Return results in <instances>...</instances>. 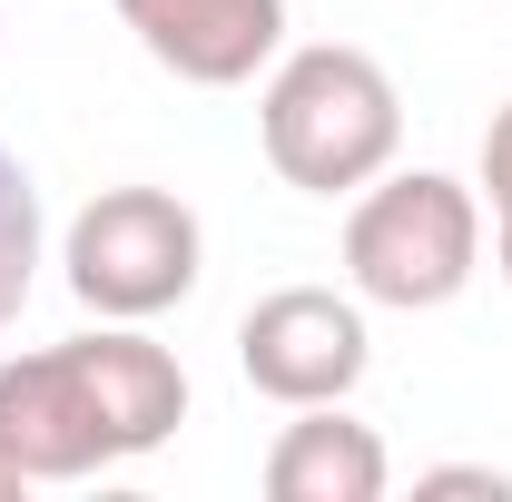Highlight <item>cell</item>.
<instances>
[{
    "mask_svg": "<svg viewBox=\"0 0 512 502\" xmlns=\"http://www.w3.org/2000/svg\"><path fill=\"white\" fill-rule=\"evenodd\" d=\"M178 424H188V365L109 315H99V335L0 365V434L30 463V483H89L109 463L158 453Z\"/></svg>",
    "mask_w": 512,
    "mask_h": 502,
    "instance_id": "1",
    "label": "cell"
},
{
    "mask_svg": "<svg viewBox=\"0 0 512 502\" xmlns=\"http://www.w3.org/2000/svg\"><path fill=\"white\" fill-rule=\"evenodd\" d=\"M256 128H266V158L276 178L306 197H355L375 188L404 148V99L384 60L345 50V40H316V50H286L266 99H256Z\"/></svg>",
    "mask_w": 512,
    "mask_h": 502,
    "instance_id": "2",
    "label": "cell"
},
{
    "mask_svg": "<svg viewBox=\"0 0 512 502\" xmlns=\"http://www.w3.org/2000/svg\"><path fill=\"white\" fill-rule=\"evenodd\" d=\"M483 266V197L444 178V168H384L375 188H355V217H345V276L365 306L424 315L453 306Z\"/></svg>",
    "mask_w": 512,
    "mask_h": 502,
    "instance_id": "3",
    "label": "cell"
},
{
    "mask_svg": "<svg viewBox=\"0 0 512 502\" xmlns=\"http://www.w3.org/2000/svg\"><path fill=\"white\" fill-rule=\"evenodd\" d=\"M197 207L168 188H99L79 217H69V296L89 315H109V325H148V315H168L178 296L197 286Z\"/></svg>",
    "mask_w": 512,
    "mask_h": 502,
    "instance_id": "4",
    "label": "cell"
},
{
    "mask_svg": "<svg viewBox=\"0 0 512 502\" xmlns=\"http://www.w3.org/2000/svg\"><path fill=\"white\" fill-rule=\"evenodd\" d=\"M365 306L355 296H335V286H276V296H256L247 325H237V365L266 404H345L355 384H365Z\"/></svg>",
    "mask_w": 512,
    "mask_h": 502,
    "instance_id": "5",
    "label": "cell"
},
{
    "mask_svg": "<svg viewBox=\"0 0 512 502\" xmlns=\"http://www.w3.org/2000/svg\"><path fill=\"white\" fill-rule=\"evenodd\" d=\"M119 20L188 89H237L286 50V0H119Z\"/></svg>",
    "mask_w": 512,
    "mask_h": 502,
    "instance_id": "6",
    "label": "cell"
},
{
    "mask_svg": "<svg viewBox=\"0 0 512 502\" xmlns=\"http://www.w3.org/2000/svg\"><path fill=\"white\" fill-rule=\"evenodd\" d=\"M384 473H394V463H384L375 424H355V414H335V404H296V424L266 453V493L276 502H375Z\"/></svg>",
    "mask_w": 512,
    "mask_h": 502,
    "instance_id": "7",
    "label": "cell"
},
{
    "mask_svg": "<svg viewBox=\"0 0 512 502\" xmlns=\"http://www.w3.org/2000/svg\"><path fill=\"white\" fill-rule=\"evenodd\" d=\"M30 276H40V188H30V168L0 148V325L30 306Z\"/></svg>",
    "mask_w": 512,
    "mask_h": 502,
    "instance_id": "8",
    "label": "cell"
},
{
    "mask_svg": "<svg viewBox=\"0 0 512 502\" xmlns=\"http://www.w3.org/2000/svg\"><path fill=\"white\" fill-rule=\"evenodd\" d=\"M483 188H493V217H512V99L483 128Z\"/></svg>",
    "mask_w": 512,
    "mask_h": 502,
    "instance_id": "9",
    "label": "cell"
},
{
    "mask_svg": "<svg viewBox=\"0 0 512 502\" xmlns=\"http://www.w3.org/2000/svg\"><path fill=\"white\" fill-rule=\"evenodd\" d=\"M424 493H493V502H512V473H493V463H444V473H424Z\"/></svg>",
    "mask_w": 512,
    "mask_h": 502,
    "instance_id": "10",
    "label": "cell"
},
{
    "mask_svg": "<svg viewBox=\"0 0 512 502\" xmlns=\"http://www.w3.org/2000/svg\"><path fill=\"white\" fill-rule=\"evenodd\" d=\"M20 493H30V463L10 453V434H0V502H20Z\"/></svg>",
    "mask_w": 512,
    "mask_h": 502,
    "instance_id": "11",
    "label": "cell"
},
{
    "mask_svg": "<svg viewBox=\"0 0 512 502\" xmlns=\"http://www.w3.org/2000/svg\"><path fill=\"white\" fill-rule=\"evenodd\" d=\"M493 256H503V276H512V217H493Z\"/></svg>",
    "mask_w": 512,
    "mask_h": 502,
    "instance_id": "12",
    "label": "cell"
}]
</instances>
